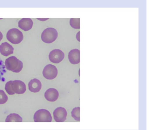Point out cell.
<instances>
[{"label": "cell", "mask_w": 149, "mask_h": 130, "mask_svg": "<svg viewBox=\"0 0 149 130\" xmlns=\"http://www.w3.org/2000/svg\"><path fill=\"white\" fill-rule=\"evenodd\" d=\"M5 89L9 95L14 94H23L26 92V88L25 84L20 80L10 81L7 82L5 86Z\"/></svg>", "instance_id": "1"}, {"label": "cell", "mask_w": 149, "mask_h": 130, "mask_svg": "<svg viewBox=\"0 0 149 130\" xmlns=\"http://www.w3.org/2000/svg\"><path fill=\"white\" fill-rule=\"evenodd\" d=\"M5 66L8 70L13 72L19 73L23 68V63L14 56H12L6 59Z\"/></svg>", "instance_id": "2"}, {"label": "cell", "mask_w": 149, "mask_h": 130, "mask_svg": "<svg viewBox=\"0 0 149 130\" xmlns=\"http://www.w3.org/2000/svg\"><path fill=\"white\" fill-rule=\"evenodd\" d=\"M23 34L18 29H11L7 33L8 40L13 44L20 43L23 40Z\"/></svg>", "instance_id": "3"}, {"label": "cell", "mask_w": 149, "mask_h": 130, "mask_svg": "<svg viewBox=\"0 0 149 130\" xmlns=\"http://www.w3.org/2000/svg\"><path fill=\"white\" fill-rule=\"evenodd\" d=\"M58 37V32L55 29L49 28L44 30L42 35L41 39L44 42L50 44L56 41Z\"/></svg>", "instance_id": "4"}, {"label": "cell", "mask_w": 149, "mask_h": 130, "mask_svg": "<svg viewBox=\"0 0 149 130\" xmlns=\"http://www.w3.org/2000/svg\"><path fill=\"white\" fill-rule=\"evenodd\" d=\"M52 120V118L50 113L46 109L38 110L34 115V121L35 122H50Z\"/></svg>", "instance_id": "5"}, {"label": "cell", "mask_w": 149, "mask_h": 130, "mask_svg": "<svg viewBox=\"0 0 149 130\" xmlns=\"http://www.w3.org/2000/svg\"><path fill=\"white\" fill-rule=\"evenodd\" d=\"M58 70L57 67L51 64H49L45 67L43 70V74L46 79L52 80L57 77Z\"/></svg>", "instance_id": "6"}, {"label": "cell", "mask_w": 149, "mask_h": 130, "mask_svg": "<svg viewBox=\"0 0 149 130\" xmlns=\"http://www.w3.org/2000/svg\"><path fill=\"white\" fill-rule=\"evenodd\" d=\"M64 56L65 54L61 50L55 49L50 52L49 58L51 62L55 64H58L63 60Z\"/></svg>", "instance_id": "7"}, {"label": "cell", "mask_w": 149, "mask_h": 130, "mask_svg": "<svg viewBox=\"0 0 149 130\" xmlns=\"http://www.w3.org/2000/svg\"><path fill=\"white\" fill-rule=\"evenodd\" d=\"M53 117L55 121L57 122H63L67 119V112L63 107L56 108L53 112Z\"/></svg>", "instance_id": "8"}, {"label": "cell", "mask_w": 149, "mask_h": 130, "mask_svg": "<svg viewBox=\"0 0 149 130\" xmlns=\"http://www.w3.org/2000/svg\"><path fill=\"white\" fill-rule=\"evenodd\" d=\"M70 62L73 65L78 64L80 62V51L77 49H73L70 51L68 54Z\"/></svg>", "instance_id": "9"}, {"label": "cell", "mask_w": 149, "mask_h": 130, "mask_svg": "<svg viewBox=\"0 0 149 130\" xmlns=\"http://www.w3.org/2000/svg\"><path fill=\"white\" fill-rule=\"evenodd\" d=\"M14 50L13 47L7 42L3 43L0 45V53L3 56L7 57L12 54Z\"/></svg>", "instance_id": "10"}, {"label": "cell", "mask_w": 149, "mask_h": 130, "mask_svg": "<svg viewBox=\"0 0 149 130\" xmlns=\"http://www.w3.org/2000/svg\"><path fill=\"white\" fill-rule=\"evenodd\" d=\"M33 23L30 18H22L19 22V27L24 31H28L31 29Z\"/></svg>", "instance_id": "11"}, {"label": "cell", "mask_w": 149, "mask_h": 130, "mask_svg": "<svg viewBox=\"0 0 149 130\" xmlns=\"http://www.w3.org/2000/svg\"><path fill=\"white\" fill-rule=\"evenodd\" d=\"M45 97L47 101L54 102L57 100L59 97V92L55 88H50L47 90L45 93Z\"/></svg>", "instance_id": "12"}, {"label": "cell", "mask_w": 149, "mask_h": 130, "mask_svg": "<svg viewBox=\"0 0 149 130\" xmlns=\"http://www.w3.org/2000/svg\"><path fill=\"white\" fill-rule=\"evenodd\" d=\"M29 91L34 93L39 92L42 88V84L38 79H32L29 82L28 84Z\"/></svg>", "instance_id": "13"}, {"label": "cell", "mask_w": 149, "mask_h": 130, "mask_svg": "<svg viewBox=\"0 0 149 130\" xmlns=\"http://www.w3.org/2000/svg\"><path fill=\"white\" fill-rule=\"evenodd\" d=\"M6 122H22V118L17 114H11L7 117Z\"/></svg>", "instance_id": "14"}, {"label": "cell", "mask_w": 149, "mask_h": 130, "mask_svg": "<svg viewBox=\"0 0 149 130\" xmlns=\"http://www.w3.org/2000/svg\"><path fill=\"white\" fill-rule=\"evenodd\" d=\"M80 108H75L71 112L72 117L77 121H80Z\"/></svg>", "instance_id": "15"}, {"label": "cell", "mask_w": 149, "mask_h": 130, "mask_svg": "<svg viewBox=\"0 0 149 130\" xmlns=\"http://www.w3.org/2000/svg\"><path fill=\"white\" fill-rule=\"evenodd\" d=\"M80 18H71L70 21V26L74 29H80Z\"/></svg>", "instance_id": "16"}, {"label": "cell", "mask_w": 149, "mask_h": 130, "mask_svg": "<svg viewBox=\"0 0 149 130\" xmlns=\"http://www.w3.org/2000/svg\"><path fill=\"white\" fill-rule=\"evenodd\" d=\"M8 97L4 91L0 90V105H3L6 103Z\"/></svg>", "instance_id": "17"}, {"label": "cell", "mask_w": 149, "mask_h": 130, "mask_svg": "<svg viewBox=\"0 0 149 130\" xmlns=\"http://www.w3.org/2000/svg\"><path fill=\"white\" fill-rule=\"evenodd\" d=\"M3 35H2V33H1V31H0V42L2 40V38H3Z\"/></svg>", "instance_id": "18"}, {"label": "cell", "mask_w": 149, "mask_h": 130, "mask_svg": "<svg viewBox=\"0 0 149 130\" xmlns=\"http://www.w3.org/2000/svg\"><path fill=\"white\" fill-rule=\"evenodd\" d=\"M1 61H0V75H1Z\"/></svg>", "instance_id": "19"}]
</instances>
